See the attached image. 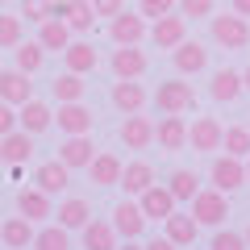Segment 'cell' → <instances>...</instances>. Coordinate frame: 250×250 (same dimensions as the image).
Instances as JSON below:
<instances>
[{
    "instance_id": "1",
    "label": "cell",
    "mask_w": 250,
    "mask_h": 250,
    "mask_svg": "<svg viewBox=\"0 0 250 250\" xmlns=\"http://www.w3.org/2000/svg\"><path fill=\"white\" fill-rule=\"evenodd\" d=\"M208 34L225 50H242V46H250V21L238 17V13H229V17H208Z\"/></svg>"
},
{
    "instance_id": "2",
    "label": "cell",
    "mask_w": 250,
    "mask_h": 250,
    "mask_svg": "<svg viewBox=\"0 0 250 250\" xmlns=\"http://www.w3.org/2000/svg\"><path fill=\"white\" fill-rule=\"evenodd\" d=\"M154 108L159 113H188V108H196V92L184 80H163L154 92Z\"/></svg>"
},
{
    "instance_id": "3",
    "label": "cell",
    "mask_w": 250,
    "mask_h": 250,
    "mask_svg": "<svg viewBox=\"0 0 250 250\" xmlns=\"http://www.w3.org/2000/svg\"><path fill=\"white\" fill-rule=\"evenodd\" d=\"M192 217H196L200 225H221L225 217H229V196L217 192V188L196 192V196H192Z\"/></svg>"
},
{
    "instance_id": "4",
    "label": "cell",
    "mask_w": 250,
    "mask_h": 250,
    "mask_svg": "<svg viewBox=\"0 0 250 250\" xmlns=\"http://www.w3.org/2000/svg\"><path fill=\"white\" fill-rule=\"evenodd\" d=\"M208 179H213L217 192H238L242 184H246V159H233V154H221V159H213V171H208Z\"/></svg>"
},
{
    "instance_id": "5",
    "label": "cell",
    "mask_w": 250,
    "mask_h": 250,
    "mask_svg": "<svg viewBox=\"0 0 250 250\" xmlns=\"http://www.w3.org/2000/svg\"><path fill=\"white\" fill-rule=\"evenodd\" d=\"M150 34V29H146V17L142 13H117V17H108V38H113L117 46H138L142 42V38Z\"/></svg>"
},
{
    "instance_id": "6",
    "label": "cell",
    "mask_w": 250,
    "mask_h": 250,
    "mask_svg": "<svg viewBox=\"0 0 250 250\" xmlns=\"http://www.w3.org/2000/svg\"><path fill=\"white\" fill-rule=\"evenodd\" d=\"M184 38H188V17H179V13H167V17H159V21L150 25L154 50H175Z\"/></svg>"
},
{
    "instance_id": "7",
    "label": "cell",
    "mask_w": 250,
    "mask_h": 250,
    "mask_svg": "<svg viewBox=\"0 0 250 250\" xmlns=\"http://www.w3.org/2000/svg\"><path fill=\"white\" fill-rule=\"evenodd\" d=\"M138 205H142L146 221H167V217L175 213V205H179V200L171 196V188H167V184H150V188L142 192V196H138Z\"/></svg>"
},
{
    "instance_id": "8",
    "label": "cell",
    "mask_w": 250,
    "mask_h": 250,
    "mask_svg": "<svg viewBox=\"0 0 250 250\" xmlns=\"http://www.w3.org/2000/svg\"><path fill=\"white\" fill-rule=\"evenodd\" d=\"M108 67H113L117 80H138V75H146L150 59H146V50H138V46H117L113 59H108Z\"/></svg>"
},
{
    "instance_id": "9",
    "label": "cell",
    "mask_w": 250,
    "mask_h": 250,
    "mask_svg": "<svg viewBox=\"0 0 250 250\" xmlns=\"http://www.w3.org/2000/svg\"><path fill=\"white\" fill-rule=\"evenodd\" d=\"M221 138H225V129H221V121L217 117H196V121L188 125V142H192V150H221Z\"/></svg>"
},
{
    "instance_id": "10",
    "label": "cell",
    "mask_w": 250,
    "mask_h": 250,
    "mask_svg": "<svg viewBox=\"0 0 250 250\" xmlns=\"http://www.w3.org/2000/svg\"><path fill=\"white\" fill-rule=\"evenodd\" d=\"M113 229H117V238H142V229H146L142 205L138 200H121L113 208Z\"/></svg>"
},
{
    "instance_id": "11",
    "label": "cell",
    "mask_w": 250,
    "mask_h": 250,
    "mask_svg": "<svg viewBox=\"0 0 250 250\" xmlns=\"http://www.w3.org/2000/svg\"><path fill=\"white\" fill-rule=\"evenodd\" d=\"M108 100H113V108H117V113H125V117H129V113H142V108H146V88L138 80H117L113 92H108Z\"/></svg>"
},
{
    "instance_id": "12",
    "label": "cell",
    "mask_w": 250,
    "mask_h": 250,
    "mask_svg": "<svg viewBox=\"0 0 250 250\" xmlns=\"http://www.w3.org/2000/svg\"><path fill=\"white\" fill-rule=\"evenodd\" d=\"M117 138H121L129 150H146V146L154 142V121H150V117L129 113V117L121 121V129H117Z\"/></svg>"
},
{
    "instance_id": "13",
    "label": "cell",
    "mask_w": 250,
    "mask_h": 250,
    "mask_svg": "<svg viewBox=\"0 0 250 250\" xmlns=\"http://www.w3.org/2000/svg\"><path fill=\"white\" fill-rule=\"evenodd\" d=\"M54 121H59V129L67 138L71 134H92V108L83 104V100H71V104H59V117H54Z\"/></svg>"
},
{
    "instance_id": "14",
    "label": "cell",
    "mask_w": 250,
    "mask_h": 250,
    "mask_svg": "<svg viewBox=\"0 0 250 250\" xmlns=\"http://www.w3.org/2000/svg\"><path fill=\"white\" fill-rule=\"evenodd\" d=\"M171 62H175L179 75H200V71L208 67V50H205L200 42H188V38H184V42L171 50Z\"/></svg>"
},
{
    "instance_id": "15",
    "label": "cell",
    "mask_w": 250,
    "mask_h": 250,
    "mask_svg": "<svg viewBox=\"0 0 250 250\" xmlns=\"http://www.w3.org/2000/svg\"><path fill=\"white\" fill-rule=\"evenodd\" d=\"M154 142L163 150H184L188 146V121L179 113H163V121L154 125Z\"/></svg>"
},
{
    "instance_id": "16",
    "label": "cell",
    "mask_w": 250,
    "mask_h": 250,
    "mask_svg": "<svg viewBox=\"0 0 250 250\" xmlns=\"http://www.w3.org/2000/svg\"><path fill=\"white\" fill-rule=\"evenodd\" d=\"M67 184H71V167L62 159H50V163H42V167L34 171V188H42L46 196H59Z\"/></svg>"
},
{
    "instance_id": "17",
    "label": "cell",
    "mask_w": 250,
    "mask_h": 250,
    "mask_svg": "<svg viewBox=\"0 0 250 250\" xmlns=\"http://www.w3.org/2000/svg\"><path fill=\"white\" fill-rule=\"evenodd\" d=\"M17 213L29 217V221H46V217H54V196H46L42 188H21L17 192Z\"/></svg>"
},
{
    "instance_id": "18",
    "label": "cell",
    "mask_w": 250,
    "mask_h": 250,
    "mask_svg": "<svg viewBox=\"0 0 250 250\" xmlns=\"http://www.w3.org/2000/svg\"><path fill=\"white\" fill-rule=\"evenodd\" d=\"M59 159L67 163L71 171H75V167H83V171H88V163L96 159V146H92V134H71L67 142L59 146Z\"/></svg>"
},
{
    "instance_id": "19",
    "label": "cell",
    "mask_w": 250,
    "mask_h": 250,
    "mask_svg": "<svg viewBox=\"0 0 250 250\" xmlns=\"http://www.w3.org/2000/svg\"><path fill=\"white\" fill-rule=\"evenodd\" d=\"M0 100H9V104H25V100H34V83H29L25 71H0Z\"/></svg>"
},
{
    "instance_id": "20",
    "label": "cell",
    "mask_w": 250,
    "mask_h": 250,
    "mask_svg": "<svg viewBox=\"0 0 250 250\" xmlns=\"http://www.w3.org/2000/svg\"><path fill=\"white\" fill-rule=\"evenodd\" d=\"M34 221L29 217H9V221L0 225V246H9V250H25V246H34Z\"/></svg>"
},
{
    "instance_id": "21",
    "label": "cell",
    "mask_w": 250,
    "mask_h": 250,
    "mask_svg": "<svg viewBox=\"0 0 250 250\" xmlns=\"http://www.w3.org/2000/svg\"><path fill=\"white\" fill-rule=\"evenodd\" d=\"M242 75L229 71V67H221V71H213V83H208V96L217 100V104H233V100L242 96Z\"/></svg>"
},
{
    "instance_id": "22",
    "label": "cell",
    "mask_w": 250,
    "mask_h": 250,
    "mask_svg": "<svg viewBox=\"0 0 250 250\" xmlns=\"http://www.w3.org/2000/svg\"><path fill=\"white\" fill-rule=\"evenodd\" d=\"M88 175H92V184H96V188L121 184V159H117V154H108V150H96V159L88 163Z\"/></svg>"
},
{
    "instance_id": "23",
    "label": "cell",
    "mask_w": 250,
    "mask_h": 250,
    "mask_svg": "<svg viewBox=\"0 0 250 250\" xmlns=\"http://www.w3.org/2000/svg\"><path fill=\"white\" fill-rule=\"evenodd\" d=\"M29 154H34V134H25L21 125L0 138V159L4 163H29Z\"/></svg>"
},
{
    "instance_id": "24",
    "label": "cell",
    "mask_w": 250,
    "mask_h": 250,
    "mask_svg": "<svg viewBox=\"0 0 250 250\" xmlns=\"http://www.w3.org/2000/svg\"><path fill=\"white\" fill-rule=\"evenodd\" d=\"M17 125L25 129V134H42V129L54 125V113H50V104H42V100H25L21 113H17Z\"/></svg>"
},
{
    "instance_id": "25",
    "label": "cell",
    "mask_w": 250,
    "mask_h": 250,
    "mask_svg": "<svg viewBox=\"0 0 250 250\" xmlns=\"http://www.w3.org/2000/svg\"><path fill=\"white\" fill-rule=\"evenodd\" d=\"M150 184H154V167H150V163L138 159V163H125V167H121V188H125V196H142Z\"/></svg>"
},
{
    "instance_id": "26",
    "label": "cell",
    "mask_w": 250,
    "mask_h": 250,
    "mask_svg": "<svg viewBox=\"0 0 250 250\" xmlns=\"http://www.w3.org/2000/svg\"><path fill=\"white\" fill-rule=\"evenodd\" d=\"M62 62H67V71H75V75H88V71H96L100 54L92 50V42H71L67 50H62Z\"/></svg>"
},
{
    "instance_id": "27",
    "label": "cell",
    "mask_w": 250,
    "mask_h": 250,
    "mask_svg": "<svg viewBox=\"0 0 250 250\" xmlns=\"http://www.w3.org/2000/svg\"><path fill=\"white\" fill-rule=\"evenodd\" d=\"M163 225H167V238L175 242V246H192L196 233H200V221H196L192 213H171Z\"/></svg>"
},
{
    "instance_id": "28",
    "label": "cell",
    "mask_w": 250,
    "mask_h": 250,
    "mask_svg": "<svg viewBox=\"0 0 250 250\" xmlns=\"http://www.w3.org/2000/svg\"><path fill=\"white\" fill-rule=\"evenodd\" d=\"M38 42H42L46 50H67V46H71V25L62 17H46L42 29H38Z\"/></svg>"
},
{
    "instance_id": "29",
    "label": "cell",
    "mask_w": 250,
    "mask_h": 250,
    "mask_svg": "<svg viewBox=\"0 0 250 250\" xmlns=\"http://www.w3.org/2000/svg\"><path fill=\"white\" fill-rule=\"evenodd\" d=\"M80 233H83V250H117L113 221H88Z\"/></svg>"
},
{
    "instance_id": "30",
    "label": "cell",
    "mask_w": 250,
    "mask_h": 250,
    "mask_svg": "<svg viewBox=\"0 0 250 250\" xmlns=\"http://www.w3.org/2000/svg\"><path fill=\"white\" fill-rule=\"evenodd\" d=\"M92 221V208H88V200H62L59 205V225L62 229H83V225Z\"/></svg>"
},
{
    "instance_id": "31",
    "label": "cell",
    "mask_w": 250,
    "mask_h": 250,
    "mask_svg": "<svg viewBox=\"0 0 250 250\" xmlns=\"http://www.w3.org/2000/svg\"><path fill=\"white\" fill-rule=\"evenodd\" d=\"M13 59H17V71L34 75V71H42V62H46V46L42 42H21V46H13Z\"/></svg>"
},
{
    "instance_id": "32",
    "label": "cell",
    "mask_w": 250,
    "mask_h": 250,
    "mask_svg": "<svg viewBox=\"0 0 250 250\" xmlns=\"http://www.w3.org/2000/svg\"><path fill=\"white\" fill-rule=\"evenodd\" d=\"M83 75H75V71H62L59 80H54V100L59 104H71V100H83Z\"/></svg>"
},
{
    "instance_id": "33",
    "label": "cell",
    "mask_w": 250,
    "mask_h": 250,
    "mask_svg": "<svg viewBox=\"0 0 250 250\" xmlns=\"http://www.w3.org/2000/svg\"><path fill=\"white\" fill-rule=\"evenodd\" d=\"M34 250H71V238L62 225H42L34 233Z\"/></svg>"
},
{
    "instance_id": "34",
    "label": "cell",
    "mask_w": 250,
    "mask_h": 250,
    "mask_svg": "<svg viewBox=\"0 0 250 250\" xmlns=\"http://www.w3.org/2000/svg\"><path fill=\"white\" fill-rule=\"evenodd\" d=\"M221 146H225V154H233V159H246L250 154V125H229L225 138H221Z\"/></svg>"
},
{
    "instance_id": "35",
    "label": "cell",
    "mask_w": 250,
    "mask_h": 250,
    "mask_svg": "<svg viewBox=\"0 0 250 250\" xmlns=\"http://www.w3.org/2000/svg\"><path fill=\"white\" fill-rule=\"evenodd\" d=\"M167 188H171V196H175V200H192V196L200 192V179L192 175V171H184V167H179V171H171Z\"/></svg>"
},
{
    "instance_id": "36",
    "label": "cell",
    "mask_w": 250,
    "mask_h": 250,
    "mask_svg": "<svg viewBox=\"0 0 250 250\" xmlns=\"http://www.w3.org/2000/svg\"><path fill=\"white\" fill-rule=\"evenodd\" d=\"M25 42V25L21 17H9V13H0V50H13V46Z\"/></svg>"
},
{
    "instance_id": "37",
    "label": "cell",
    "mask_w": 250,
    "mask_h": 250,
    "mask_svg": "<svg viewBox=\"0 0 250 250\" xmlns=\"http://www.w3.org/2000/svg\"><path fill=\"white\" fill-rule=\"evenodd\" d=\"M208 250H246V238L238 229H217L213 242H208Z\"/></svg>"
},
{
    "instance_id": "38",
    "label": "cell",
    "mask_w": 250,
    "mask_h": 250,
    "mask_svg": "<svg viewBox=\"0 0 250 250\" xmlns=\"http://www.w3.org/2000/svg\"><path fill=\"white\" fill-rule=\"evenodd\" d=\"M138 13L150 17V21H159V17H167V13H175V0H138Z\"/></svg>"
},
{
    "instance_id": "39",
    "label": "cell",
    "mask_w": 250,
    "mask_h": 250,
    "mask_svg": "<svg viewBox=\"0 0 250 250\" xmlns=\"http://www.w3.org/2000/svg\"><path fill=\"white\" fill-rule=\"evenodd\" d=\"M21 17L42 25V21L50 17V0H21Z\"/></svg>"
},
{
    "instance_id": "40",
    "label": "cell",
    "mask_w": 250,
    "mask_h": 250,
    "mask_svg": "<svg viewBox=\"0 0 250 250\" xmlns=\"http://www.w3.org/2000/svg\"><path fill=\"white\" fill-rule=\"evenodd\" d=\"M179 17H213V0H175Z\"/></svg>"
},
{
    "instance_id": "41",
    "label": "cell",
    "mask_w": 250,
    "mask_h": 250,
    "mask_svg": "<svg viewBox=\"0 0 250 250\" xmlns=\"http://www.w3.org/2000/svg\"><path fill=\"white\" fill-rule=\"evenodd\" d=\"M17 129V104H9V100H0V138L13 134Z\"/></svg>"
},
{
    "instance_id": "42",
    "label": "cell",
    "mask_w": 250,
    "mask_h": 250,
    "mask_svg": "<svg viewBox=\"0 0 250 250\" xmlns=\"http://www.w3.org/2000/svg\"><path fill=\"white\" fill-rule=\"evenodd\" d=\"M125 9V0H92V13L96 17H117Z\"/></svg>"
},
{
    "instance_id": "43",
    "label": "cell",
    "mask_w": 250,
    "mask_h": 250,
    "mask_svg": "<svg viewBox=\"0 0 250 250\" xmlns=\"http://www.w3.org/2000/svg\"><path fill=\"white\" fill-rule=\"evenodd\" d=\"M146 250H179V246H175V242L167 238V233H163V238H154V242H146Z\"/></svg>"
},
{
    "instance_id": "44",
    "label": "cell",
    "mask_w": 250,
    "mask_h": 250,
    "mask_svg": "<svg viewBox=\"0 0 250 250\" xmlns=\"http://www.w3.org/2000/svg\"><path fill=\"white\" fill-rule=\"evenodd\" d=\"M233 4V13H238V17H250V0H229Z\"/></svg>"
},
{
    "instance_id": "45",
    "label": "cell",
    "mask_w": 250,
    "mask_h": 250,
    "mask_svg": "<svg viewBox=\"0 0 250 250\" xmlns=\"http://www.w3.org/2000/svg\"><path fill=\"white\" fill-rule=\"evenodd\" d=\"M117 250H146V246H138L134 238H125V246H117Z\"/></svg>"
},
{
    "instance_id": "46",
    "label": "cell",
    "mask_w": 250,
    "mask_h": 250,
    "mask_svg": "<svg viewBox=\"0 0 250 250\" xmlns=\"http://www.w3.org/2000/svg\"><path fill=\"white\" fill-rule=\"evenodd\" d=\"M242 88L250 92V67H246V71H242Z\"/></svg>"
},
{
    "instance_id": "47",
    "label": "cell",
    "mask_w": 250,
    "mask_h": 250,
    "mask_svg": "<svg viewBox=\"0 0 250 250\" xmlns=\"http://www.w3.org/2000/svg\"><path fill=\"white\" fill-rule=\"evenodd\" d=\"M242 238H246V250H250V225H246V229H242Z\"/></svg>"
},
{
    "instance_id": "48",
    "label": "cell",
    "mask_w": 250,
    "mask_h": 250,
    "mask_svg": "<svg viewBox=\"0 0 250 250\" xmlns=\"http://www.w3.org/2000/svg\"><path fill=\"white\" fill-rule=\"evenodd\" d=\"M246 184H250V154H246Z\"/></svg>"
},
{
    "instance_id": "49",
    "label": "cell",
    "mask_w": 250,
    "mask_h": 250,
    "mask_svg": "<svg viewBox=\"0 0 250 250\" xmlns=\"http://www.w3.org/2000/svg\"><path fill=\"white\" fill-rule=\"evenodd\" d=\"M4 4H9V0H0V9H4Z\"/></svg>"
}]
</instances>
